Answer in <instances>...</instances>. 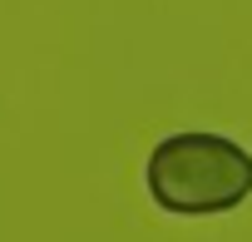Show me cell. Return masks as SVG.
Returning <instances> with one entry per match:
<instances>
[{"label":"cell","mask_w":252,"mask_h":242,"mask_svg":"<svg viewBox=\"0 0 252 242\" xmlns=\"http://www.w3.org/2000/svg\"><path fill=\"white\" fill-rule=\"evenodd\" d=\"M149 193L178 217L232 212L252 198V153L222 134H173L149 153Z\"/></svg>","instance_id":"1"}]
</instances>
